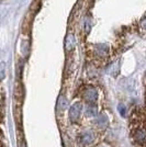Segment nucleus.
I'll return each instance as SVG.
<instances>
[{
	"instance_id": "f257e3e1",
	"label": "nucleus",
	"mask_w": 146,
	"mask_h": 147,
	"mask_svg": "<svg viewBox=\"0 0 146 147\" xmlns=\"http://www.w3.org/2000/svg\"><path fill=\"white\" fill-rule=\"evenodd\" d=\"M82 97H84L85 101L88 104L96 103V101H97V97H98L97 89H96V88H93V87H88L85 91H84Z\"/></svg>"
},
{
	"instance_id": "f03ea898",
	"label": "nucleus",
	"mask_w": 146,
	"mask_h": 147,
	"mask_svg": "<svg viewBox=\"0 0 146 147\" xmlns=\"http://www.w3.org/2000/svg\"><path fill=\"white\" fill-rule=\"evenodd\" d=\"M81 109H82V105L80 102H76L72 105L70 110H69V120L70 122H77L78 119L80 117V113H81Z\"/></svg>"
},
{
	"instance_id": "7ed1b4c3",
	"label": "nucleus",
	"mask_w": 146,
	"mask_h": 147,
	"mask_svg": "<svg viewBox=\"0 0 146 147\" xmlns=\"http://www.w3.org/2000/svg\"><path fill=\"white\" fill-rule=\"evenodd\" d=\"M134 138L135 141L140 144H145L146 143V131L145 129H139L135 132L134 135Z\"/></svg>"
},
{
	"instance_id": "20e7f679",
	"label": "nucleus",
	"mask_w": 146,
	"mask_h": 147,
	"mask_svg": "<svg viewBox=\"0 0 146 147\" xmlns=\"http://www.w3.org/2000/svg\"><path fill=\"white\" fill-rule=\"evenodd\" d=\"M68 108V100L67 98L64 96V94H62L58 97V101H57V109L59 111H65Z\"/></svg>"
},
{
	"instance_id": "39448f33",
	"label": "nucleus",
	"mask_w": 146,
	"mask_h": 147,
	"mask_svg": "<svg viewBox=\"0 0 146 147\" xmlns=\"http://www.w3.org/2000/svg\"><path fill=\"white\" fill-rule=\"evenodd\" d=\"M96 124L99 127H105L108 125V117L105 114H100L96 120Z\"/></svg>"
},
{
	"instance_id": "423d86ee",
	"label": "nucleus",
	"mask_w": 146,
	"mask_h": 147,
	"mask_svg": "<svg viewBox=\"0 0 146 147\" xmlns=\"http://www.w3.org/2000/svg\"><path fill=\"white\" fill-rule=\"evenodd\" d=\"M97 114V107L93 104H88L87 109H86V115L88 117H93Z\"/></svg>"
},
{
	"instance_id": "0eeeda50",
	"label": "nucleus",
	"mask_w": 146,
	"mask_h": 147,
	"mask_svg": "<svg viewBox=\"0 0 146 147\" xmlns=\"http://www.w3.org/2000/svg\"><path fill=\"white\" fill-rule=\"evenodd\" d=\"M81 142L85 145H90V144H92V142H93V135H92V133L87 132L85 134H82V136H81Z\"/></svg>"
},
{
	"instance_id": "6e6552de",
	"label": "nucleus",
	"mask_w": 146,
	"mask_h": 147,
	"mask_svg": "<svg viewBox=\"0 0 146 147\" xmlns=\"http://www.w3.org/2000/svg\"><path fill=\"white\" fill-rule=\"evenodd\" d=\"M97 53L101 56L107 55V53H108V47H107L105 45H98L97 46Z\"/></svg>"
},
{
	"instance_id": "1a4fd4ad",
	"label": "nucleus",
	"mask_w": 146,
	"mask_h": 147,
	"mask_svg": "<svg viewBox=\"0 0 146 147\" xmlns=\"http://www.w3.org/2000/svg\"><path fill=\"white\" fill-rule=\"evenodd\" d=\"M119 111H120V113H121V115H125V108H124V105H119Z\"/></svg>"
},
{
	"instance_id": "9d476101",
	"label": "nucleus",
	"mask_w": 146,
	"mask_h": 147,
	"mask_svg": "<svg viewBox=\"0 0 146 147\" xmlns=\"http://www.w3.org/2000/svg\"><path fill=\"white\" fill-rule=\"evenodd\" d=\"M141 25H142V28H143V29H145V30H146V19H145V20H143V21H142V23H141Z\"/></svg>"
},
{
	"instance_id": "9b49d317",
	"label": "nucleus",
	"mask_w": 146,
	"mask_h": 147,
	"mask_svg": "<svg viewBox=\"0 0 146 147\" xmlns=\"http://www.w3.org/2000/svg\"><path fill=\"white\" fill-rule=\"evenodd\" d=\"M99 147H109V146H108L107 144H102V145H100Z\"/></svg>"
}]
</instances>
